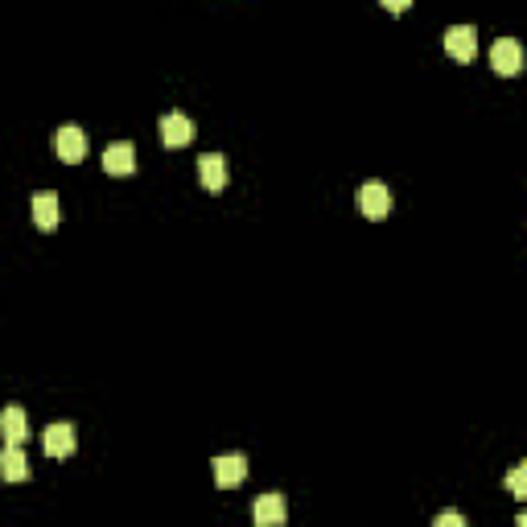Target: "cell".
<instances>
[{
	"label": "cell",
	"mask_w": 527,
	"mask_h": 527,
	"mask_svg": "<svg viewBox=\"0 0 527 527\" xmlns=\"http://www.w3.org/2000/svg\"><path fill=\"white\" fill-rule=\"evenodd\" d=\"M42 449L50 457H58V462H66V457L79 449V437H74V425H71V420H54V425L42 433Z\"/></svg>",
	"instance_id": "obj_1"
},
{
	"label": "cell",
	"mask_w": 527,
	"mask_h": 527,
	"mask_svg": "<svg viewBox=\"0 0 527 527\" xmlns=\"http://www.w3.org/2000/svg\"><path fill=\"white\" fill-rule=\"evenodd\" d=\"M355 202L366 219H387V210H392V194H387L384 181H363L358 194H355Z\"/></svg>",
	"instance_id": "obj_2"
},
{
	"label": "cell",
	"mask_w": 527,
	"mask_h": 527,
	"mask_svg": "<svg viewBox=\"0 0 527 527\" xmlns=\"http://www.w3.org/2000/svg\"><path fill=\"white\" fill-rule=\"evenodd\" d=\"M251 519H256V527H280L288 519V503L285 494L268 491V494H259L256 503H251Z\"/></svg>",
	"instance_id": "obj_3"
},
{
	"label": "cell",
	"mask_w": 527,
	"mask_h": 527,
	"mask_svg": "<svg viewBox=\"0 0 527 527\" xmlns=\"http://www.w3.org/2000/svg\"><path fill=\"white\" fill-rule=\"evenodd\" d=\"M54 152L63 157L66 165L83 161V157H87V132H83L79 124H63V128L54 132Z\"/></svg>",
	"instance_id": "obj_4"
},
{
	"label": "cell",
	"mask_w": 527,
	"mask_h": 527,
	"mask_svg": "<svg viewBox=\"0 0 527 527\" xmlns=\"http://www.w3.org/2000/svg\"><path fill=\"white\" fill-rule=\"evenodd\" d=\"M157 132H161L165 149H181V144L194 141V124H190V116H181V112H165V116L157 120Z\"/></svg>",
	"instance_id": "obj_5"
},
{
	"label": "cell",
	"mask_w": 527,
	"mask_h": 527,
	"mask_svg": "<svg viewBox=\"0 0 527 527\" xmlns=\"http://www.w3.org/2000/svg\"><path fill=\"white\" fill-rule=\"evenodd\" d=\"M445 50H449V58H457V63H470V58L478 54V29L473 25H449L445 29Z\"/></svg>",
	"instance_id": "obj_6"
},
{
	"label": "cell",
	"mask_w": 527,
	"mask_h": 527,
	"mask_svg": "<svg viewBox=\"0 0 527 527\" xmlns=\"http://www.w3.org/2000/svg\"><path fill=\"white\" fill-rule=\"evenodd\" d=\"M491 66L499 74H519V66H523V45L515 37H499L491 45Z\"/></svg>",
	"instance_id": "obj_7"
},
{
	"label": "cell",
	"mask_w": 527,
	"mask_h": 527,
	"mask_svg": "<svg viewBox=\"0 0 527 527\" xmlns=\"http://www.w3.org/2000/svg\"><path fill=\"white\" fill-rule=\"evenodd\" d=\"M103 170H108L112 178H128V173H136V149H132V141L108 144V152H103Z\"/></svg>",
	"instance_id": "obj_8"
},
{
	"label": "cell",
	"mask_w": 527,
	"mask_h": 527,
	"mask_svg": "<svg viewBox=\"0 0 527 527\" xmlns=\"http://www.w3.org/2000/svg\"><path fill=\"white\" fill-rule=\"evenodd\" d=\"M243 478H248V457L243 454H219L215 457V483L223 486V491L239 486Z\"/></svg>",
	"instance_id": "obj_9"
},
{
	"label": "cell",
	"mask_w": 527,
	"mask_h": 527,
	"mask_svg": "<svg viewBox=\"0 0 527 527\" xmlns=\"http://www.w3.org/2000/svg\"><path fill=\"white\" fill-rule=\"evenodd\" d=\"M0 437H5V445H21L29 437V420L21 404H9V408L0 412Z\"/></svg>",
	"instance_id": "obj_10"
},
{
	"label": "cell",
	"mask_w": 527,
	"mask_h": 527,
	"mask_svg": "<svg viewBox=\"0 0 527 527\" xmlns=\"http://www.w3.org/2000/svg\"><path fill=\"white\" fill-rule=\"evenodd\" d=\"M29 210H34V223L42 227V231H54L58 227V194L54 190H37V194L29 198Z\"/></svg>",
	"instance_id": "obj_11"
},
{
	"label": "cell",
	"mask_w": 527,
	"mask_h": 527,
	"mask_svg": "<svg viewBox=\"0 0 527 527\" xmlns=\"http://www.w3.org/2000/svg\"><path fill=\"white\" fill-rule=\"evenodd\" d=\"M198 181H202L206 190H223L227 186V161H223V152H202V157H198Z\"/></svg>",
	"instance_id": "obj_12"
},
{
	"label": "cell",
	"mask_w": 527,
	"mask_h": 527,
	"mask_svg": "<svg viewBox=\"0 0 527 527\" xmlns=\"http://www.w3.org/2000/svg\"><path fill=\"white\" fill-rule=\"evenodd\" d=\"M0 478H5V483H25L29 478V457L21 454V445L0 449Z\"/></svg>",
	"instance_id": "obj_13"
},
{
	"label": "cell",
	"mask_w": 527,
	"mask_h": 527,
	"mask_svg": "<svg viewBox=\"0 0 527 527\" xmlns=\"http://www.w3.org/2000/svg\"><path fill=\"white\" fill-rule=\"evenodd\" d=\"M507 486L515 499H527V465H515V470L507 473Z\"/></svg>",
	"instance_id": "obj_14"
},
{
	"label": "cell",
	"mask_w": 527,
	"mask_h": 527,
	"mask_svg": "<svg viewBox=\"0 0 527 527\" xmlns=\"http://www.w3.org/2000/svg\"><path fill=\"white\" fill-rule=\"evenodd\" d=\"M433 527H470V523H465L462 511H441L437 523H433Z\"/></svg>",
	"instance_id": "obj_15"
},
{
	"label": "cell",
	"mask_w": 527,
	"mask_h": 527,
	"mask_svg": "<svg viewBox=\"0 0 527 527\" xmlns=\"http://www.w3.org/2000/svg\"><path fill=\"white\" fill-rule=\"evenodd\" d=\"M384 9H387V13H404L408 5H404V0H384Z\"/></svg>",
	"instance_id": "obj_16"
},
{
	"label": "cell",
	"mask_w": 527,
	"mask_h": 527,
	"mask_svg": "<svg viewBox=\"0 0 527 527\" xmlns=\"http://www.w3.org/2000/svg\"><path fill=\"white\" fill-rule=\"evenodd\" d=\"M515 527H527V515H519V519H515Z\"/></svg>",
	"instance_id": "obj_17"
}]
</instances>
